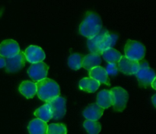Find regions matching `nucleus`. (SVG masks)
Returning a JSON list of instances; mask_svg holds the SVG:
<instances>
[{"mask_svg": "<svg viewBox=\"0 0 156 134\" xmlns=\"http://www.w3.org/2000/svg\"><path fill=\"white\" fill-rule=\"evenodd\" d=\"M102 21L94 12H88L79 26V33L83 37L91 38L101 31Z\"/></svg>", "mask_w": 156, "mask_h": 134, "instance_id": "f257e3e1", "label": "nucleus"}, {"mask_svg": "<svg viewBox=\"0 0 156 134\" xmlns=\"http://www.w3.org/2000/svg\"><path fill=\"white\" fill-rule=\"evenodd\" d=\"M37 93L38 97L41 100L48 102L52 99L59 96L60 88L55 81L46 78L36 83Z\"/></svg>", "mask_w": 156, "mask_h": 134, "instance_id": "f03ea898", "label": "nucleus"}, {"mask_svg": "<svg viewBox=\"0 0 156 134\" xmlns=\"http://www.w3.org/2000/svg\"><path fill=\"white\" fill-rule=\"evenodd\" d=\"M113 108L117 112H123L129 100L127 91L121 87H114L111 90Z\"/></svg>", "mask_w": 156, "mask_h": 134, "instance_id": "7ed1b4c3", "label": "nucleus"}, {"mask_svg": "<svg viewBox=\"0 0 156 134\" xmlns=\"http://www.w3.org/2000/svg\"><path fill=\"white\" fill-rule=\"evenodd\" d=\"M140 62V69L136 73L139 85L141 87L147 88L151 85L154 80H155V72L149 66L148 63L144 61H139Z\"/></svg>", "mask_w": 156, "mask_h": 134, "instance_id": "20e7f679", "label": "nucleus"}, {"mask_svg": "<svg viewBox=\"0 0 156 134\" xmlns=\"http://www.w3.org/2000/svg\"><path fill=\"white\" fill-rule=\"evenodd\" d=\"M125 56L131 60L140 61L144 58L146 48L141 43L128 40L124 47Z\"/></svg>", "mask_w": 156, "mask_h": 134, "instance_id": "39448f33", "label": "nucleus"}, {"mask_svg": "<svg viewBox=\"0 0 156 134\" xmlns=\"http://www.w3.org/2000/svg\"><path fill=\"white\" fill-rule=\"evenodd\" d=\"M26 59L24 53L20 51L15 56L5 59V71L9 73H14L20 71L25 65Z\"/></svg>", "mask_w": 156, "mask_h": 134, "instance_id": "423d86ee", "label": "nucleus"}, {"mask_svg": "<svg viewBox=\"0 0 156 134\" xmlns=\"http://www.w3.org/2000/svg\"><path fill=\"white\" fill-rule=\"evenodd\" d=\"M66 99L60 96H58L50 101L47 102V104L50 106L53 114V118L54 120H60L65 116L66 112Z\"/></svg>", "mask_w": 156, "mask_h": 134, "instance_id": "0eeeda50", "label": "nucleus"}, {"mask_svg": "<svg viewBox=\"0 0 156 134\" xmlns=\"http://www.w3.org/2000/svg\"><path fill=\"white\" fill-rule=\"evenodd\" d=\"M49 66L43 62L34 63L27 70L29 76L34 81H41L47 78Z\"/></svg>", "mask_w": 156, "mask_h": 134, "instance_id": "6e6552de", "label": "nucleus"}, {"mask_svg": "<svg viewBox=\"0 0 156 134\" xmlns=\"http://www.w3.org/2000/svg\"><path fill=\"white\" fill-rule=\"evenodd\" d=\"M117 67L118 70H120L123 74L128 76L136 75L140 69V62L139 61L131 60L125 56H122L121 59L117 62Z\"/></svg>", "mask_w": 156, "mask_h": 134, "instance_id": "1a4fd4ad", "label": "nucleus"}, {"mask_svg": "<svg viewBox=\"0 0 156 134\" xmlns=\"http://www.w3.org/2000/svg\"><path fill=\"white\" fill-rule=\"evenodd\" d=\"M19 52V45L14 40H5L0 44V56L5 59L15 56Z\"/></svg>", "mask_w": 156, "mask_h": 134, "instance_id": "9d476101", "label": "nucleus"}, {"mask_svg": "<svg viewBox=\"0 0 156 134\" xmlns=\"http://www.w3.org/2000/svg\"><path fill=\"white\" fill-rule=\"evenodd\" d=\"M26 60L31 64L43 62L45 59V53L42 48L37 46H29L24 51Z\"/></svg>", "mask_w": 156, "mask_h": 134, "instance_id": "9b49d317", "label": "nucleus"}, {"mask_svg": "<svg viewBox=\"0 0 156 134\" xmlns=\"http://www.w3.org/2000/svg\"><path fill=\"white\" fill-rule=\"evenodd\" d=\"M104 110L97 104H91L84 110L83 116L86 120L97 121L103 115Z\"/></svg>", "mask_w": 156, "mask_h": 134, "instance_id": "f8f14e48", "label": "nucleus"}, {"mask_svg": "<svg viewBox=\"0 0 156 134\" xmlns=\"http://www.w3.org/2000/svg\"><path fill=\"white\" fill-rule=\"evenodd\" d=\"M88 75H89L90 78L98 81L100 84L102 83L108 85H111L106 70L103 67L97 66L89 70Z\"/></svg>", "mask_w": 156, "mask_h": 134, "instance_id": "ddd939ff", "label": "nucleus"}, {"mask_svg": "<svg viewBox=\"0 0 156 134\" xmlns=\"http://www.w3.org/2000/svg\"><path fill=\"white\" fill-rule=\"evenodd\" d=\"M47 123L40 119H34L29 123L27 129L30 134H47Z\"/></svg>", "mask_w": 156, "mask_h": 134, "instance_id": "4468645a", "label": "nucleus"}, {"mask_svg": "<svg viewBox=\"0 0 156 134\" xmlns=\"http://www.w3.org/2000/svg\"><path fill=\"white\" fill-rule=\"evenodd\" d=\"M19 91L26 98H33L37 93L36 83L31 81H23L19 85Z\"/></svg>", "mask_w": 156, "mask_h": 134, "instance_id": "2eb2a0df", "label": "nucleus"}, {"mask_svg": "<svg viewBox=\"0 0 156 134\" xmlns=\"http://www.w3.org/2000/svg\"><path fill=\"white\" fill-rule=\"evenodd\" d=\"M101 62V55L96 53H90L84 56L82 62V67L85 69L90 70L94 67L100 66Z\"/></svg>", "mask_w": 156, "mask_h": 134, "instance_id": "dca6fc26", "label": "nucleus"}, {"mask_svg": "<svg viewBox=\"0 0 156 134\" xmlns=\"http://www.w3.org/2000/svg\"><path fill=\"white\" fill-rule=\"evenodd\" d=\"M117 39H118V36L115 34H110L108 32L106 35L105 36V37L103 38V40L101 41V42L100 43L98 47V53L99 55H101V53L104 51H105L106 50L110 48H113L114 45L117 43Z\"/></svg>", "mask_w": 156, "mask_h": 134, "instance_id": "f3484780", "label": "nucleus"}, {"mask_svg": "<svg viewBox=\"0 0 156 134\" xmlns=\"http://www.w3.org/2000/svg\"><path fill=\"white\" fill-rule=\"evenodd\" d=\"M101 84L91 78H83L79 82V86L81 90L88 93H93L97 91Z\"/></svg>", "mask_w": 156, "mask_h": 134, "instance_id": "a211bd4d", "label": "nucleus"}, {"mask_svg": "<svg viewBox=\"0 0 156 134\" xmlns=\"http://www.w3.org/2000/svg\"><path fill=\"white\" fill-rule=\"evenodd\" d=\"M108 33V30H105L103 31H101L100 33L98 34L94 37L91 38H88V48L91 53H96V54H99L98 53V47L100 43L105 37V35Z\"/></svg>", "mask_w": 156, "mask_h": 134, "instance_id": "6ab92c4d", "label": "nucleus"}, {"mask_svg": "<svg viewBox=\"0 0 156 134\" xmlns=\"http://www.w3.org/2000/svg\"><path fill=\"white\" fill-rule=\"evenodd\" d=\"M97 104L101 108H108L112 106V97L110 90H102L98 94Z\"/></svg>", "mask_w": 156, "mask_h": 134, "instance_id": "aec40b11", "label": "nucleus"}, {"mask_svg": "<svg viewBox=\"0 0 156 134\" xmlns=\"http://www.w3.org/2000/svg\"><path fill=\"white\" fill-rule=\"evenodd\" d=\"M34 115L37 117V119L43 120L44 122H48L53 118V114H52L50 106L47 104H45L41 108H37L34 111Z\"/></svg>", "mask_w": 156, "mask_h": 134, "instance_id": "412c9836", "label": "nucleus"}, {"mask_svg": "<svg viewBox=\"0 0 156 134\" xmlns=\"http://www.w3.org/2000/svg\"><path fill=\"white\" fill-rule=\"evenodd\" d=\"M101 55L103 56V58L105 59V61H107L108 63L116 64H117V62L120 61L122 56L121 53L114 48L108 49L105 51H104L101 53Z\"/></svg>", "mask_w": 156, "mask_h": 134, "instance_id": "4be33fe9", "label": "nucleus"}, {"mask_svg": "<svg viewBox=\"0 0 156 134\" xmlns=\"http://www.w3.org/2000/svg\"><path fill=\"white\" fill-rule=\"evenodd\" d=\"M83 126L88 134H99L101 130V124L98 121L86 120L84 122Z\"/></svg>", "mask_w": 156, "mask_h": 134, "instance_id": "5701e85b", "label": "nucleus"}, {"mask_svg": "<svg viewBox=\"0 0 156 134\" xmlns=\"http://www.w3.org/2000/svg\"><path fill=\"white\" fill-rule=\"evenodd\" d=\"M82 56L79 53H73L68 59V65L73 70H79L82 68Z\"/></svg>", "mask_w": 156, "mask_h": 134, "instance_id": "b1692460", "label": "nucleus"}, {"mask_svg": "<svg viewBox=\"0 0 156 134\" xmlns=\"http://www.w3.org/2000/svg\"><path fill=\"white\" fill-rule=\"evenodd\" d=\"M47 134H67L66 126L63 123H51L47 126Z\"/></svg>", "mask_w": 156, "mask_h": 134, "instance_id": "393cba45", "label": "nucleus"}, {"mask_svg": "<svg viewBox=\"0 0 156 134\" xmlns=\"http://www.w3.org/2000/svg\"><path fill=\"white\" fill-rule=\"evenodd\" d=\"M105 70L108 76H116L118 72V67L116 63H108Z\"/></svg>", "mask_w": 156, "mask_h": 134, "instance_id": "a878e982", "label": "nucleus"}, {"mask_svg": "<svg viewBox=\"0 0 156 134\" xmlns=\"http://www.w3.org/2000/svg\"><path fill=\"white\" fill-rule=\"evenodd\" d=\"M5 66V58L0 56V69L4 68Z\"/></svg>", "mask_w": 156, "mask_h": 134, "instance_id": "bb28decb", "label": "nucleus"}, {"mask_svg": "<svg viewBox=\"0 0 156 134\" xmlns=\"http://www.w3.org/2000/svg\"><path fill=\"white\" fill-rule=\"evenodd\" d=\"M155 95L153 96V97H152V101H153V104L154 106L155 107Z\"/></svg>", "mask_w": 156, "mask_h": 134, "instance_id": "cd10ccee", "label": "nucleus"}]
</instances>
